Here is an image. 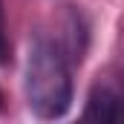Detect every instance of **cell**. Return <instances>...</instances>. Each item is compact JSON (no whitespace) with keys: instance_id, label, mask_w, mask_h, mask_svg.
Here are the masks:
<instances>
[{"instance_id":"obj_1","label":"cell","mask_w":124,"mask_h":124,"mask_svg":"<svg viewBox=\"0 0 124 124\" xmlns=\"http://www.w3.org/2000/svg\"><path fill=\"white\" fill-rule=\"evenodd\" d=\"M26 101L40 118H61L72 104V63L63 49L38 35L26 58Z\"/></svg>"},{"instance_id":"obj_2","label":"cell","mask_w":124,"mask_h":124,"mask_svg":"<svg viewBox=\"0 0 124 124\" xmlns=\"http://www.w3.org/2000/svg\"><path fill=\"white\" fill-rule=\"evenodd\" d=\"M58 29L61 32H58L52 40L63 49V55L69 58V63H81L84 52H87V43H90V29H87L84 15L75 12L72 6H66V12H63Z\"/></svg>"},{"instance_id":"obj_3","label":"cell","mask_w":124,"mask_h":124,"mask_svg":"<svg viewBox=\"0 0 124 124\" xmlns=\"http://www.w3.org/2000/svg\"><path fill=\"white\" fill-rule=\"evenodd\" d=\"M118 101H121L118 90H113L110 84H95L90 98H87V107H84V118L116 121L118 118Z\"/></svg>"},{"instance_id":"obj_4","label":"cell","mask_w":124,"mask_h":124,"mask_svg":"<svg viewBox=\"0 0 124 124\" xmlns=\"http://www.w3.org/2000/svg\"><path fill=\"white\" fill-rule=\"evenodd\" d=\"M12 61V43H9V32H6V12H3V0H0V63Z\"/></svg>"},{"instance_id":"obj_5","label":"cell","mask_w":124,"mask_h":124,"mask_svg":"<svg viewBox=\"0 0 124 124\" xmlns=\"http://www.w3.org/2000/svg\"><path fill=\"white\" fill-rule=\"evenodd\" d=\"M0 110H3V93H0Z\"/></svg>"}]
</instances>
